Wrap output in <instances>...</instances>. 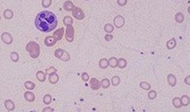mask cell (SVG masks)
I'll list each match as a JSON object with an SVG mask.
<instances>
[{
  "mask_svg": "<svg viewBox=\"0 0 190 112\" xmlns=\"http://www.w3.org/2000/svg\"><path fill=\"white\" fill-rule=\"evenodd\" d=\"M128 0H118L117 3L119 6L123 7L127 3Z\"/></svg>",
  "mask_w": 190,
  "mask_h": 112,
  "instance_id": "obj_23",
  "label": "cell"
},
{
  "mask_svg": "<svg viewBox=\"0 0 190 112\" xmlns=\"http://www.w3.org/2000/svg\"><path fill=\"white\" fill-rule=\"evenodd\" d=\"M167 81L168 84L172 87H174L176 85V79L173 74H170L167 76Z\"/></svg>",
  "mask_w": 190,
  "mask_h": 112,
  "instance_id": "obj_6",
  "label": "cell"
},
{
  "mask_svg": "<svg viewBox=\"0 0 190 112\" xmlns=\"http://www.w3.org/2000/svg\"><path fill=\"white\" fill-rule=\"evenodd\" d=\"M35 24L37 29L41 32H49L56 27L57 18L52 13L43 11L37 16Z\"/></svg>",
  "mask_w": 190,
  "mask_h": 112,
  "instance_id": "obj_1",
  "label": "cell"
},
{
  "mask_svg": "<svg viewBox=\"0 0 190 112\" xmlns=\"http://www.w3.org/2000/svg\"><path fill=\"white\" fill-rule=\"evenodd\" d=\"M74 7L73 4L71 2L68 1L65 2L64 4V8L65 10L71 11Z\"/></svg>",
  "mask_w": 190,
  "mask_h": 112,
  "instance_id": "obj_15",
  "label": "cell"
},
{
  "mask_svg": "<svg viewBox=\"0 0 190 112\" xmlns=\"http://www.w3.org/2000/svg\"><path fill=\"white\" fill-rule=\"evenodd\" d=\"M139 85L141 88L147 91L150 90L151 88L150 84L146 81H142L140 82Z\"/></svg>",
  "mask_w": 190,
  "mask_h": 112,
  "instance_id": "obj_12",
  "label": "cell"
},
{
  "mask_svg": "<svg viewBox=\"0 0 190 112\" xmlns=\"http://www.w3.org/2000/svg\"><path fill=\"white\" fill-rule=\"evenodd\" d=\"M73 15L76 19L82 20L84 17V14L83 11L79 8H75L73 11Z\"/></svg>",
  "mask_w": 190,
  "mask_h": 112,
  "instance_id": "obj_4",
  "label": "cell"
},
{
  "mask_svg": "<svg viewBox=\"0 0 190 112\" xmlns=\"http://www.w3.org/2000/svg\"><path fill=\"white\" fill-rule=\"evenodd\" d=\"M24 97L27 100L29 101H31L33 100V95L30 92H26L25 94Z\"/></svg>",
  "mask_w": 190,
  "mask_h": 112,
  "instance_id": "obj_19",
  "label": "cell"
},
{
  "mask_svg": "<svg viewBox=\"0 0 190 112\" xmlns=\"http://www.w3.org/2000/svg\"><path fill=\"white\" fill-rule=\"evenodd\" d=\"M182 105L183 106H186L189 105L190 104V98L187 95H184L181 98Z\"/></svg>",
  "mask_w": 190,
  "mask_h": 112,
  "instance_id": "obj_10",
  "label": "cell"
},
{
  "mask_svg": "<svg viewBox=\"0 0 190 112\" xmlns=\"http://www.w3.org/2000/svg\"><path fill=\"white\" fill-rule=\"evenodd\" d=\"M27 50L30 53V55L32 57H37L39 53V47L35 42H29L26 47Z\"/></svg>",
  "mask_w": 190,
  "mask_h": 112,
  "instance_id": "obj_2",
  "label": "cell"
},
{
  "mask_svg": "<svg viewBox=\"0 0 190 112\" xmlns=\"http://www.w3.org/2000/svg\"><path fill=\"white\" fill-rule=\"evenodd\" d=\"M2 39L3 42L6 44H11L12 42L13 39L10 34L7 33H4L2 35Z\"/></svg>",
  "mask_w": 190,
  "mask_h": 112,
  "instance_id": "obj_5",
  "label": "cell"
},
{
  "mask_svg": "<svg viewBox=\"0 0 190 112\" xmlns=\"http://www.w3.org/2000/svg\"><path fill=\"white\" fill-rule=\"evenodd\" d=\"M113 36L112 35H107L106 36V40H107V41H110L111 40H112L113 38Z\"/></svg>",
  "mask_w": 190,
  "mask_h": 112,
  "instance_id": "obj_27",
  "label": "cell"
},
{
  "mask_svg": "<svg viewBox=\"0 0 190 112\" xmlns=\"http://www.w3.org/2000/svg\"><path fill=\"white\" fill-rule=\"evenodd\" d=\"M172 104L175 108H179L183 106L181 102V98L178 97H176L173 99Z\"/></svg>",
  "mask_w": 190,
  "mask_h": 112,
  "instance_id": "obj_9",
  "label": "cell"
},
{
  "mask_svg": "<svg viewBox=\"0 0 190 112\" xmlns=\"http://www.w3.org/2000/svg\"><path fill=\"white\" fill-rule=\"evenodd\" d=\"M33 84L31 82H26L25 83V87L28 89H32L33 88Z\"/></svg>",
  "mask_w": 190,
  "mask_h": 112,
  "instance_id": "obj_24",
  "label": "cell"
},
{
  "mask_svg": "<svg viewBox=\"0 0 190 112\" xmlns=\"http://www.w3.org/2000/svg\"><path fill=\"white\" fill-rule=\"evenodd\" d=\"M0 20H1V17H0Z\"/></svg>",
  "mask_w": 190,
  "mask_h": 112,
  "instance_id": "obj_28",
  "label": "cell"
},
{
  "mask_svg": "<svg viewBox=\"0 0 190 112\" xmlns=\"http://www.w3.org/2000/svg\"><path fill=\"white\" fill-rule=\"evenodd\" d=\"M184 82L188 85H190V76H187L184 79Z\"/></svg>",
  "mask_w": 190,
  "mask_h": 112,
  "instance_id": "obj_26",
  "label": "cell"
},
{
  "mask_svg": "<svg viewBox=\"0 0 190 112\" xmlns=\"http://www.w3.org/2000/svg\"><path fill=\"white\" fill-rule=\"evenodd\" d=\"M117 62H118V60L115 58L113 57L111 58V60H110L111 66L112 67H113V68L116 67L117 66Z\"/></svg>",
  "mask_w": 190,
  "mask_h": 112,
  "instance_id": "obj_20",
  "label": "cell"
},
{
  "mask_svg": "<svg viewBox=\"0 0 190 112\" xmlns=\"http://www.w3.org/2000/svg\"><path fill=\"white\" fill-rule=\"evenodd\" d=\"M51 3V0H43L42 5L44 7H49Z\"/></svg>",
  "mask_w": 190,
  "mask_h": 112,
  "instance_id": "obj_21",
  "label": "cell"
},
{
  "mask_svg": "<svg viewBox=\"0 0 190 112\" xmlns=\"http://www.w3.org/2000/svg\"><path fill=\"white\" fill-rule=\"evenodd\" d=\"M120 81H121L120 78L117 76H115L112 78V83L114 86L118 85L120 83Z\"/></svg>",
  "mask_w": 190,
  "mask_h": 112,
  "instance_id": "obj_17",
  "label": "cell"
},
{
  "mask_svg": "<svg viewBox=\"0 0 190 112\" xmlns=\"http://www.w3.org/2000/svg\"><path fill=\"white\" fill-rule=\"evenodd\" d=\"M184 20V14L182 13L179 12L176 13L175 16V20L176 22L178 23H181L183 22Z\"/></svg>",
  "mask_w": 190,
  "mask_h": 112,
  "instance_id": "obj_11",
  "label": "cell"
},
{
  "mask_svg": "<svg viewBox=\"0 0 190 112\" xmlns=\"http://www.w3.org/2000/svg\"><path fill=\"white\" fill-rule=\"evenodd\" d=\"M148 98L150 100H153L156 98L157 96V93L156 91L155 90H151L148 93Z\"/></svg>",
  "mask_w": 190,
  "mask_h": 112,
  "instance_id": "obj_16",
  "label": "cell"
},
{
  "mask_svg": "<svg viewBox=\"0 0 190 112\" xmlns=\"http://www.w3.org/2000/svg\"><path fill=\"white\" fill-rule=\"evenodd\" d=\"M127 64L126 60L123 58H120L117 62V66L118 67L122 69L125 68L126 67Z\"/></svg>",
  "mask_w": 190,
  "mask_h": 112,
  "instance_id": "obj_8",
  "label": "cell"
},
{
  "mask_svg": "<svg viewBox=\"0 0 190 112\" xmlns=\"http://www.w3.org/2000/svg\"><path fill=\"white\" fill-rule=\"evenodd\" d=\"M176 45V40L174 38H173L172 39L168 41L166 44L167 47L168 49L169 50L174 49L175 48Z\"/></svg>",
  "mask_w": 190,
  "mask_h": 112,
  "instance_id": "obj_7",
  "label": "cell"
},
{
  "mask_svg": "<svg viewBox=\"0 0 190 112\" xmlns=\"http://www.w3.org/2000/svg\"><path fill=\"white\" fill-rule=\"evenodd\" d=\"M114 27L113 25L111 24H107L105 26V30L108 33H111L113 32Z\"/></svg>",
  "mask_w": 190,
  "mask_h": 112,
  "instance_id": "obj_18",
  "label": "cell"
},
{
  "mask_svg": "<svg viewBox=\"0 0 190 112\" xmlns=\"http://www.w3.org/2000/svg\"><path fill=\"white\" fill-rule=\"evenodd\" d=\"M5 106L8 110H13L15 108L14 104L10 100H7L5 101Z\"/></svg>",
  "mask_w": 190,
  "mask_h": 112,
  "instance_id": "obj_13",
  "label": "cell"
},
{
  "mask_svg": "<svg viewBox=\"0 0 190 112\" xmlns=\"http://www.w3.org/2000/svg\"><path fill=\"white\" fill-rule=\"evenodd\" d=\"M73 20L72 18L69 16H66L65 17L64 22L65 24L72 23Z\"/></svg>",
  "mask_w": 190,
  "mask_h": 112,
  "instance_id": "obj_25",
  "label": "cell"
},
{
  "mask_svg": "<svg viewBox=\"0 0 190 112\" xmlns=\"http://www.w3.org/2000/svg\"><path fill=\"white\" fill-rule=\"evenodd\" d=\"M125 23L124 18L121 15H118L114 19V25L118 29L122 28L124 25Z\"/></svg>",
  "mask_w": 190,
  "mask_h": 112,
  "instance_id": "obj_3",
  "label": "cell"
},
{
  "mask_svg": "<svg viewBox=\"0 0 190 112\" xmlns=\"http://www.w3.org/2000/svg\"><path fill=\"white\" fill-rule=\"evenodd\" d=\"M11 57L12 60L13 61H15V62L17 61L18 59H19V56H18L17 53L15 52H13L12 53Z\"/></svg>",
  "mask_w": 190,
  "mask_h": 112,
  "instance_id": "obj_22",
  "label": "cell"
},
{
  "mask_svg": "<svg viewBox=\"0 0 190 112\" xmlns=\"http://www.w3.org/2000/svg\"><path fill=\"white\" fill-rule=\"evenodd\" d=\"M4 17L6 19H11L12 18L13 13L10 10L7 9L5 11L4 13Z\"/></svg>",
  "mask_w": 190,
  "mask_h": 112,
  "instance_id": "obj_14",
  "label": "cell"
}]
</instances>
